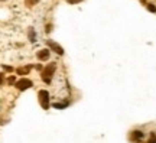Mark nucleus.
I'll use <instances>...</instances> for the list:
<instances>
[{"mask_svg":"<svg viewBox=\"0 0 156 143\" xmlns=\"http://www.w3.org/2000/svg\"><path fill=\"white\" fill-rule=\"evenodd\" d=\"M55 64H49L46 68H44V71H42V80L46 82V84H49L51 82V80H52V75H54V72H55Z\"/></svg>","mask_w":156,"mask_h":143,"instance_id":"nucleus-1","label":"nucleus"},{"mask_svg":"<svg viewBox=\"0 0 156 143\" xmlns=\"http://www.w3.org/2000/svg\"><path fill=\"white\" fill-rule=\"evenodd\" d=\"M39 101H41V106L45 110L49 108V93L46 90H41L39 91Z\"/></svg>","mask_w":156,"mask_h":143,"instance_id":"nucleus-2","label":"nucleus"},{"mask_svg":"<svg viewBox=\"0 0 156 143\" xmlns=\"http://www.w3.org/2000/svg\"><path fill=\"white\" fill-rule=\"evenodd\" d=\"M15 84H16L18 90H20V91H25V90H28V88H31V87L33 85V84H32V81H31V80H28V78H22V80L16 81Z\"/></svg>","mask_w":156,"mask_h":143,"instance_id":"nucleus-3","label":"nucleus"},{"mask_svg":"<svg viewBox=\"0 0 156 143\" xmlns=\"http://www.w3.org/2000/svg\"><path fill=\"white\" fill-rule=\"evenodd\" d=\"M46 44H48V46H49V48H51L54 52H57L58 55H62V54H64V49H62V48H61L58 44H55L54 41H48Z\"/></svg>","mask_w":156,"mask_h":143,"instance_id":"nucleus-4","label":"nucleus"},{"mask_svg":"<svg viewBox=\"0 0 156 143\" xmlns=\"http://www.w3.org/2000/svg\"><path fill=\"white\" fill-rule=\"evenodd\" d=\"M49 49H41L39 52H38V58L41 59V61H46L48 58H49Z\"/></svg>","mask_w":156,"mask_h":143,"instance_id":"nucleus-5","label":"nucleus"},{"mask_svg":"<svg viewBox=\"0 0 156 143\" xmlns=\"http://www.w3.org/2000/svg\"><path fill=\"white\" fill-rule=\"evenodd\" d=\"M131 137H133L134 140H142V139H143V133L139 131V130H134L133 134H131Z\"/></svg>","mask_w":156,"mask_h":143,"instance_id":"nucleus-6","label":"nucleus"},{"mask_svg":"<svg viewBox=\"0 0 156 143\" xmlns=\"http://www.w3.org/2000/svg\"><path fill=\"white\" fill-rule=\"evenodd\" d=\"M31 71V67H25V68H19L18 69V74L19 75H25V74H28Z\"/></svg>","mask_w":156,"mask_h":143,"instance_id":"nucleus-7","label":"nucleus"},{"mask_svg":"<svg viewBox=\"0 0 156 143\" xmlns=\"http://www.w3.org/2000/svg\"><path fill=\"white\" fill-rule=\"evenodd\" d=\"M29 39H31V42H35V39H36V38H35V31H33L32 28L29 29Z\"/></svg>","mask_w":156,"mask_h":143,"instance_id":"nucleus-8","label":"nucleus"},{"mask_svg":"<svg viewBox=\"0 0 156 143\" xmlns=\"http://www.w3.org/2000/svg\"><path fill=\"white\" fill-rule=\"evenodd\" d=\"M67 106H68V103H55V104H54L55 108H65Z\"/></svg>","mask_w":156,"mask_h":143,"instance_id":"nucleus-9","label":"nucleus"},{"mask_svg":"<svg viewBox=\"0 0 156 143\" xmlns=\"http://www.w3.org/2000/svg\"><path fill=\"white\" fill-rule=\"evenodd\" d=\"M147 143H156V134L155 133H150V137H149Z\"/></svg>","mask_w":156,"mask_h":143,"instance_id":"nucleus-10","label":"nucleus"},{"mask_svg":"<svg viewBox=\"0 0 156 143\" xmlns=\"http://www.w3.org/2000/svg\"><path fill=\"white\" fill-rule=\"evenodd\" d=\"M147 10H150L152 13H156V7H155V5H147Z\"/></svg>","mask_w":156,"mask_h":143,"instance_id":"nucleus-11","label":"nucleus"},{"mask_svg":"<svg viewBox=\"0 0 156 143\" xmlns=\"http://www.w3.org/2000/svg\"><path fill=\"white\" fill-rule=\"evenodd\" d=\"M81 2V0H68V3L69 5H74V3H80Z\"/></svg>","mask_w":156,"mask_h":143,"instance_id":"nucleus-12","label":"nucleus"},{"mask_svg":"<svg viewBox=\"0 0 156 143\" xmlns=\"http://www.w3.org/2000/svg\"><path fill=\"white\" fill-rule=\"evenodd\" d=\"M15 81H16L15 77H10V78H9V84H15Z\"/></svg>","mask_w":156,"mask_h":143,"instance_id":"nucleus-13","label":"nucleus"},{"mask_svg":"<svg viewBox=\"0 0 156 143\" xmlns=\"http://www.w3.org/2000/svg\"><path fill=\"white\" fill-rule=\"evenodd\" d=\"M3 81H5V78H3V74H2V72H0V85H2V84H3Z\"/></svg>","mask_w":156,"mask_h":143,"instance_id":"nucleus-14","label":"nucleus"},{"mask_svg":"<svg viewBox=\"0 0 156 143\" xmlns=\"http://www.w3.org/2000/svg\"><path fill=\"white\" fill-rule=\"evenodd\" d=\"M3 68H5V69H6V71H12V67H7V65H5V67H3Z\"/></svg>","mask_w":156,"mask_h":143,"instance_id":"nucleus-15","label":"nucleus"}]
</instances>
